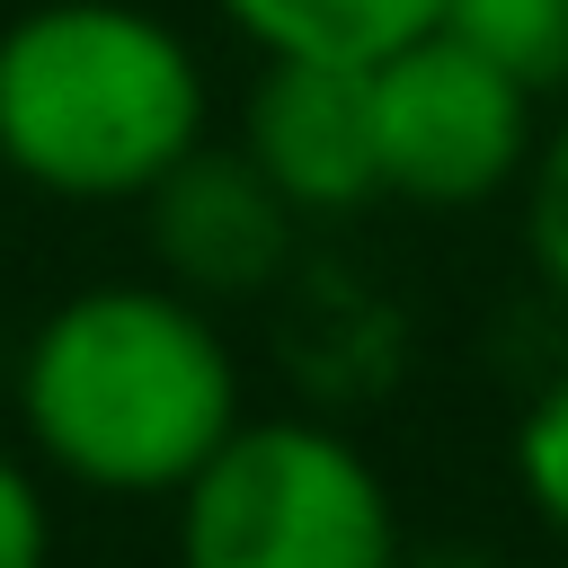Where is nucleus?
Listing matches in <instances>:
<instances>
[{"label": "nucleus", "mask_w": 568, "mask_h": 568, "mask_svg": "<svg viewBox=\"0 0 568 568\" xmlns=\"http://www.w3.org/2000/svg\"><path fill=\"white\" fill-rule=\"evenodd\" d=\"M27 444L98 497H178L240 426V364L178 284H89L18 355Z\"/></svg>", "instance_id": "f257e3e1"}, {"label": "nucleus", "mask_w": 568, "mask_h": 568, "mask_svg": "<svg viewBox=\"0 0 568 568\" xmlns=\"http://www.w3.org/2000/svg\"><path fill=\"white\" fill-rule=\"evenodd\" d=\"M204 142L195 44L133 0H44L0 27V160L80 204L151 195Z\"/></svg>", "instance_id": "f03ea898"}, {"label": "nucleus", "mask_w": 568, "mask_h": 568, "mask_svg": "<svg viewBox=\"0 0 568 568\" xmlns=\"http://www.w3.org/2000/svg\"><path fill=\"white\" fill-rule=\"evenodd\" d=\"M178 568H399V515L337 426L240 417L178 488Z\"/></svg>", "instance_id": "7ed1b4c3"}, {"label": "nucleus", "mask_w": 568, "mask_h": 568, "mask_svg": "<svg viewBox=\"0 0 568 568\" xmlns=\"http://www.w3.org/2000/svg\"><path fill=\"white\" fill-rule=\"evenodd\" d=\"M364 80H373L382 195H408L426 213H462V204H488L524 178L532 89L515 71H497L488 53H470L462 36L426 27V36L390 44L382 62H364Z\"/></svg>", "instance_id": "20e7f679"}, {"label": "nucleus", "mask_w": 568, "mask_h": 568, "mask_svg": "<svg viewBox=\"0 0 568 568\" xmlns=\"http://www.w3.org/2000/svg\"><path fill=\"white\" fill-rule=\"evenodd\" d=\"M240 151L293 213H355L382 195L373 160V80L364 62H311V53H266L248 106H240Z\"/></svg>", "instance_id": "39448f33"}, {"label": "nucleus", "mask_w": 568, "mask_h": 568, "mask_svg": "<svg viewBox=\"0 0 568 568\" xmlns=\"http://www.w3.org/2000/svg\"><path fill=\"white\" fill-rule=\"evenodd\" d=\"M151 257L178 293L195 302H240V293H266L293 257V204L257 178V160L240 142H195L151 195Z\"/></svg>", "instance_id": "423d86ee"}, {"label": "nucleus", "mask_w": 568, "mask_h": 568, "mask_svg": "<svg viewBox=\"0 0 568 568\" xmlns=\"http://www.w3.org/2000/svg\"><path fill=\"white\" fill-rule=\"evenodd\" d=\"M444 0H222V18L257 53H311V62H382L390 44L426 36Z\"/></svg>", "instance_id": "0eeeda50"}, {"label": "nucleus", "mask_w": 568, "mask_h": 568, "mask_svg": "<svg viewBox=\"0 0 568 568\" xmlns=\"http://www.w3.org/2000/svg\"><path fill=\"white\" fill-rule=\"evenodd\" d=\"M435 27L488 53L497 71H515L532 98L568 89V0H444Z\"/></svg>", "instance_id": "6e6552de"}, {"label": "nucleus", "mask_w": 568, "mask_h": 568, "mask_svg": "<svg viewBox=\"0 0 568 568\" xmlns=\"http://www.w3.org/2000/svg\"><path fill=\"white\" fill-rule=\"evenodd\" d=\"M506 462H515V488H524V506L568 541V373L515 417V444H506Z\"/></svg>", "instance_id": "1a4fd4ad"}, {"label": "nucleus", "mask_w": 568, "mask_h": 568, "mask_svg": "<svg viewBox=\"0 0 568 568\" xmlns=\"http://www.w3.org/2000/svg\"><path fill=\"white\" fill-rule=\"evenodd\" d=\"M515 186H524V257L568 302V115L550 133H532V160H524Z\"/></svg>", "instance_id": "9d476101"}, {"label": "nucleus", "mask_w": 568, "mask_h": 568, "mask_svg": "<svg viewBox=\"0 0 568 568\" xmlns=\"http://www.w3.org/2000/svg\"><path fill=\"white\" fill-rule=\"evenodd\" d=\"M53 559V515H44V488L18 453H0V568H44Z\"/></svg>", "instance_id": "9b49d317"}]
</instances>
